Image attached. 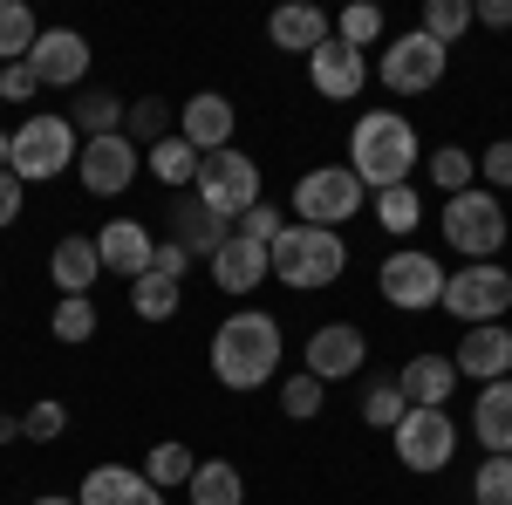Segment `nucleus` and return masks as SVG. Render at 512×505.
I'll return each instance as SVG.
<instances>
[{"label":"nucleus","mask_w":512,"mask_h":505,"mask_svg":"<svg viewBox=\"0 0 512 505\" xmlns=\"http://www.w3.org/2000/svg\"><path fill=\"white\" fill-rule=\"evenodd\" d=\"M424 164V144H417V123L403 117V110H362L349 130V171L376 192H396V185H410V171Z\"/></svg>","instance_id":"1"},{"label":"nucleus","mask_w":512,"mask_h":505,"mask_svg":"<svg viewBox=\"0 0 512 505\" xmlns=\"http://www.w3.org/2000/svg\"><path fill=\"white\" fill-rule=\"evenodd\" d=\"M212 376L226 389H260L280 376V321L267 308H239L212 328Z\"/></svg>","instance_id":"2"},{"label":"nucleus","mask_w":512,"mask_h":505,"mask_svg":"<svg viewBox=\"0 0 512 505\" xmlns=\"http://www.w3.org/2000/svg\"><path fill=\"white\" fill-rule=\"evenodd\" d=\"M274 260V280L294 287V294H315V287H335L349 273V246L342 233H321V226H287V233L267 246Z\"/></svg>","instance_id":"3"},{"label":"nucleus","mask_w":512,"mask_h":505,"mask_svg":"<svg viewBox=\"0 0 512 505\" xmlns=\"http://www.w3.org/2000/svg\"><path fill=\"white\" fill-rule=\"evenodd\" d=\"M512 233V219H506V198L499 192H458V198H444V246L465 260V267H478V260H492L499 246H506Z\"/></svg>","instance_id":"4"},{"label":"nucleus","mask_w":512,"mask_h":505,"mask_svg":"<svg viewBox=\"0 0 512 505\" xmlns=\"http://www.w3.org/2000/svg\"><path fill=\"white\" fill-rule=\"evenodd\" d=\"M76 157H82L76 123L55 117V110H41V117H21V130H14V151H7V171H14L21 185H48V178H62Z\"/></svg>","instance_id":"5"},{"label":"nucleus","mask_w":512,"mask_h":505,"mask_svg":"<svg viewBox=\"0 0 512 505\" xmlns=\"http://www.w3.org/2000/svg\"><path fill=\"white\" fill-rule=\"evenodd\" d=\"M362 205H369V185L355 178L349 164H315V171H301V185H294V226L342 233V219H355Z\"/></svg>","instance_id":"6"},{"label":"nucleus","mask_w":512,"mask_h":505,"mask_svg":"<svg viewBox=\"0 0 512 505\" xmlns=\"http://www.w3.org/2000/svg\"><path fill=\"white\" fill-rule=\"evenodd\" d=\"M192 198L205 205V212H219L226 226H239L253 205H260V164L246 151H212L205 164H198V185H192Z\"/></svg>","instance_id":"7"},{"label":"nucleus","mask_w":512,"mask_h":505,"mask_svg":"<svg viewBox=\"0 0 512 505\" xmlns=\"http://www.w3.org/2000/svg\"><path fill=\"white\" fill-rule=\"evenodd\" d=\"M444 280H451V273L437 267L431 253L396 246L390 260L376 267V294H383L390 308H403V314H431V308H444Z\"/></svg>","instance_id":"8"},{"label":"nucleus","mask_w":512,"mask_h":505,"mask_svg":"<svg viewBox=\"0 0 512 505\" xmlns=\"http://www.w3.org/2000/svg\"><path fill=\"white\" fill-rule=\"evenodd\" d=\"M444 69H451V48H437L424 28L396 35L390 48H383V62H376V76H383L390 96H431L437 82H444Z\"/></svg>","instance_id":"9"},{"label":"nucleus","mask_w":512,"mask_h":505,"mask_svg":"<svg viewBox=\"0 0 512 505\" xmlns=\"http://www.w3.org/2000/svg\"><path fill=\"white\" fill-rule=\"evenodd\" d=\"M512 308V273L499 260H478V267H458L444 280V314L465 321V328H485Z\"/></svg>","instance_id":"10"},{"label":"nucleus","mask_w":512,"mask_h":505,"mask_svg":"<svg viewBox=\"0 0 512 505\" xmlns=\"http://www.w3.org/2000/svg\"><path fill=\"white\" fill-rule=\"evenodd\" d=\"M396 444V465L417 471V478H437V471L458 458V424L444 410H403V424L390 430Z\"/></svg>","instance_id":"11"},{"label":"nucleus","mask_w":512,"mask_h":505,"mask_svg":"<svg viewBox=\"0 0 512 505\" xmlns=\"http://www.w3.org/2000/svg\"><path fill=\"white\" fill-rule=\"evenodd\" d=\"M144 171V151L130 144V137H89L82 144V157H76V178H82V192L89 198H117V192H130V178Z\"/></svg>","instance_id":"12"},{"label":"nucleus","mask_w":512,"mask_h":505,"mask_svg":"<svg viewBox=\"0 0 512 505\" xmlns=\"http://www.w3.org/2000/svg\"><path fill=\"white\" fill-rule=\"evenodd\" d=\"M362 362H369V335L355 328V321H321L315 335H308V376H321V383H349V376H362Z\"/></svg>","instance_id":"13"},{"label":"nucleus","mask_w":512,"mask_h":505,"mask_svg":"<svg viewBox=\"0 0 512 505\" xmlns=\"http://www.w3.org/2000/svg\"><path fill=\"white\" fill-rule=\"evenodd\" d=\"M308 82H315V96H328V103H355L362 82H369V55L349 48V41H321L315 55H308Z\"/></svg>","instance_id":"14"},{"label":"nucleus","mask_w":512,"mask_h":505,"mask_svg":"<svg viewBox=\"0 0 512 505\" xmlns=\"http://www.w3.org/2000/svg\"><path fill=\"white\" fill-rule=\"evenodd\" d=\"M233 123H239V110L219 89H198L192 103H185V117H178V137H185L198 157H212V151H233Z\"/></svg>","instance_id":"15"},{"label":"nucleus","mask_w":512,"mask_h":505,"mask_svg":"<svg viewBox=\"0 0 512 505\" xmlns=\"http://www.w3.org/2000/svg\"><path fill=\"white\" fill-rule=\"evenodd\" d=\"M28 62H35L41 89H76V82L89 76V41H82L76 28H41Z\"/></svg>","instance_id":"16"},{"label":"nucleus","mask_w":512,"mask_h":505,"mask_svg":"<svg viewBox=\"0 0 512 505\" xmlns=\"http://www.w3.org/2000/svg\"><path fill=\"white\" fill-rule=\"evenodd\" d=\"M96 253H103V273H123L130 287L151 273V260H158V239L144 233L137 219H110L103 233H96Z\"/></svg>","instance_id":"17"},{"label":"nucleus","mask_w":512,"mask_h":505,"mask_svg":"<svg viewBox=\"0 0 512 505\" xmlns=\"http://www.w3.org/2000/svg\"><path fill=\"white\" fill-rule=\"evenodd\" d=\"M458 376H472V383H506L512 376V328L499 321H485V328H465V342H458Z\"/></svg>","instance_id":"18"},{"label":"nucleus","mask_w":512,"mask_h":505,"mask_svg":"<svg viewBox=\"0 0 512 505\" xmlns=\"http://www.w3.org/2000/svg\"><path fill=\"white\" fill-rule=\"evenodd\" d=\"M212 280H219V294H253L260 280H274V260H267V246H260V239L233 233L219 253H212Z\"/></svg>","instance_id":"19"},{"label":"nucleus","mask_w":512,"mask_h":505,"mask_svg":"<svg viewBox=\"0 0 512 505\" xmlns=\"http://www.w3.org/2000/svg\"><path fill=\"white\" fill-rule=\"evenodd\" d=\"M396 389H403L410 410H444L451 389H458V362H451V355H410L403 376H396Z\"/></svg>","instance_id":"20"},{"label":"nucleus","mask_w":512,"mask_h":505,"mask_svg":"<svg viewBox=\"0 0 512 505\" xmlns=\"http://www.w3.org/2000/svg\"><path fill=\"white\" fill-rule=\"evenodd\" d=\"M82 505H164V492L144 478V471H130V465H96L89 478H82Z\"/></svg>","instance_id":"21"},{"label":"nucleus","mask_w":512,"mask_h":505,"mask_svg":"<svg viewBox=\"0 0 512 505\" xmlns=\"http://www.w3.org/2000/svg\"><path fill=\"white\" fill-rule=\"evenodd\" d=\"M48 280H55L62 294H89V287L103 280V253H96V233H69V239H55V253H48Z\"/></svg>","instance_id":"22"},{"label":"nucleus","mask_w":512,"mask_h":505,"mask_svg":"<svg viewBox=\"0 0 512 505\" xmlns=\"http://www.w3.org/2000/svg\"><path fill=\"white\" fill-rule=\"evenodd\" d=\"M226 239H233V226H226L219 212H205L198 198H178V205H171V246H185L192 260H212Z\"/></svg>","instance_id":"23"},{"label":"nucleus","mask_w":512,"mask_h":505,"mask_svg":"<svg viewBox=\"0 0 512 505\" xmlns=\"http://www.w3.org/2000/svg\"><path fill=\"white\" fill-rule=\"evenodd\" d=\"M472 437L485 444V458H512V376L485 383L472 403Z\"/></svg>","instance_id":"24"},{"label":"nucleus","mask_w":512,"mask_h":505,"mask_svg":"<svg viewBox=\"0 0 512 505\" xmlns=\"http://www.w3.org/2000/svg\"><path fill=\"white\" fill-rule=\"evenodd\" d=\"M267 35H274V48H287V55H315L321 41H335V21L321 14V7H274V21H267Z\"/></svg>","instance_id":"25"},{"label":"nucleus","mask_w":512,"mask_h":505,"mask_svg":"<svg viewBox=\"0 0 512 505\" xmlns=\"http://www.w3.org/2000/svg\"><path fill=\"white\" fill-rule=\"evenodd\" d=\"M185 499L192 505H246V478H239V465H226V458H205V465L192 471V485H185Z\"/></svg>","instance_id":"26"},{"label":"nucleus","mask_w":512,"mask_h":505,"mask_svg":"<svg viewBox=\"0 0 512 505\" xmlns=\"http://www.w3.org/2000/svg\"><path fill=\"white\" fill-rule=\"evenodd\" d=\"M198 164H205V157H198L192 144L178 137V130L164 137L158 151H144V171H151L158 185H171V192H185V185H198Z\"/></svg>","instance_id":"27"},{"label":"nucleus","mask_w":512,"mask_h":505,"mask_svg":"<svg viewBox=\"0 0 512 505\" xmlns=\"http://www.w3.org/2000/svg\"><path fill=\"white\" fill-rule=\"evenodd\" d=\"M171 130H178V123H171V103H164V96H137L130 117H123V137H130L137 151H158Z\"/></svg>","instance_id":"28"},{"label":"nucleus","mask_w":512,"mask_h":505,"mask_svg":"<svg viewBox=\"0 0 512 505\" xmlns=\"http://www.w3.org/2000/svg\"><path fill=\"white\" fill-rule=\"evenodd\" d=\"M123 117H130V110H123L110 89H82V96H76V117H69V123L82 130V144H89V137H117Z\"/></svg>","instance_id":"29"},{"label":"nucleus","mask_w":512,"mask_h":505,"mask_svg":"<svg viewBox=\"0 0 512 505\" xmlns=\"http://www.w3.org/2000/svg\"><path fill=\"white\" fill-rule=\"evenodd\" d=\"M192 444H178V437H164V444H151V458H144V478L158 485V492H178V485H192Z\"/></svg>","instance_id":"30"},{"label":"nucleus","mask_w":512,"mask_h":505,"mask_svg":"<svg viewBox=\"0 0 512 505\" xmlns=\"http://www.w3.org/2000/svg\"><path fill=\"white\" fill-rule=\"evenodd\" d=\"M35 14H28V0H0V62H28L35 55Z\"/></svg>","instance_id":"31"},{"label":"nucleus","mask_w":512,"mask_h":505,"mask_svg":"<svg viewBox=\"0 0 512 505\" xmlns=\"http://www.w3.org/2000/svg\"><path fill=\"white\" fill-rule=\"evenodd\" d=\"M424 171H431V185L444 198H458V192H472V178H478V157L465 151V144H444V151L424 157Z\"/></svg>","instance_id":"32"},{"label":"nucleus","mask_w":512,"mask_h":505,"mask_svg":"<svg viewBox=\"0 0 512 505\" xmlns=\"http://www.w3.org/2000/svg\"><path fill=\"white\" fill-rule=\"evenodd\" d=\"M376 226L396 239H410L417 226H424V198H417V185H396V192H376Z\"/></svg>","instance_id":"33"},{"label":"nucleus","mask_w":512,"mask_h":505,"mask_svg":"<svg viewBox=\"0 0 512 505\" xmlns=\"http://www.w3.org/2000/svg\"><path fill=\"white\" fill-rule=\"evenodd\" d=\"M383 28H390V21H383V7H376V0H349V7L335 14V41H349V48H376Z\"/></svg>","instance_id":"34"},{"label":"nucleus","mask_w":512,"mask_h":505,"mask_svg":"<svg viewBox=\"0 0 512 505\" xmlns=\"http://www.w3.org/2000/svg\"><path fill=\"white\" fill-rule=\"evenodd\" d=\"M478 21V7L472 0H431L424 7V35L437 41V48H451V41H465V28Z\"/></svg>","instance_id":"35"},{"label":"nucleus","mask_w":512,"mask_h":505,"mask_svg":"<svg viewBox=\"0 0 512 505\" xmlns=\"http://www.w3.org/2000/svg\"><path fill=\"white\" fill-rule=\"evenodd\" d=\"M130 308L144 314V321H171V314H178V280H164V273H144V280L130 287Z\"/></svg>","instance_id":"36"},{"label":"nucleus","mask_w":512,"mask_h":505,"mask_svg":"<svg viewBox=\"0 0 512 505\" xmlns=\"http://www.w3.org/2000/svg\"><path fill=\"white\" fill-rule=\"evenodd\" d=\"M48 328H55V342H89V335H96V301H89V294H62Z\"/></svg>","instance_id":"37"},{"label":"nucleus","mask_w":512,"mask_h":505,"mask_svg":"<svg viewBox=\"0 0 512 505\" xmlns=\"http://www.w3.org/2000/svg\"><path fill=\"white\" fill-rule=\"evenodd\" d=\"M321 403H328V383H321V376H308V369L280 383V410H287L294 424H308V417H321Z\"/></svg>","instance_id":"38"},{"label":"nucleus","mask_w":512,"mask_h":505,"mask_svg":"<svg viewBox=\"0 0 512 505\" xmlns=\"http://www.w3.org/2000/svg\"><path fill=\"white\" fill-rule=\"evenodd\" d=\"M403 410H410V403H403V389H396V376H390V383H369V396H362V424L396 430V424H403Z\"/></svg>","instance_id":"39"},{"label":"nucleus","mask_w":512,"mask_h":505,"mask_svg":"<svg viewBox=\"0 0 512 505\" xmlns=\"http://www.w3.org/2000/svg\"><path fill=\"white\" fill-rule=\"evenodd\" d=\"M62 430H69V410H62L55 396H41V403H28V417H21V437H28V444H55Z\"/></svg>","instance_id":"40"},{"label":"nucleus","mask_w":512,"mask_h":505,"mask_svg":"<svg viewBox=\"0 0 512 505\" xmlns=\"http://www.w3.org/2000/svg\"><path fill=\"white\" fill-rule=\"evenodd\" d=\"M472 505H512V458H485V465H478Z\"/></svg>","instance_id":"41"},{"label":"nucleus","mask_w":512,"mask_h":505,"mask_svg":"<svg viewBox=\"0 0 512 505\" xmlns=\"http://www.w3.org/2000/svg\"><path fill=\"white\" fill-rule=\"evenodd\" d=\"M233 233H246V239H260V246H274V239L287 233V212H280V205H267V198H260V205H253V212H246V219H239Z\"/></svg>","instance_id":"42"},{"label":"nucleus","mask_w":512,"mask_h":505,"mask_svg":"<svg viewBox=\"0 0 512 505\" xmlns=\"http://www.w3.org/2000/svg\"><path fill=\"white\" fill-rule=\"evenodd\" d=\"M478 178H485L492 192H512V137H499L492 151L478 157Z\"/></svg>","instance_id":"43"},{"label":"nucleus","mask_w":512,"mask_h":505,"mask_svg":"<svg viewBox=\"0 0 512 505\" xmlns=\"http://www.w3.org/2000/svg\"><path fill=\"white\" fill-rule=\"evenodd\" d=\"M35 89H41L35 62H7V69H0V96H7V103H28Z\"/></svg>","instance_id":"44"},{"label":"nucleus","mask_w":512,"mask_h":505,"mask_svg":"<svg viewBox=\"0 0 512 505\" xmlns=\"http://www.w3.org/2000/svg\"><path fill=\"white\" fill-rule=\"evenodd\" d=\"M185 267H192V253H185V246H171V239H158V260H151V273H164V280H178V287H185Z\"/></svg>","instance_id":"45"},{"label":"nucleus","mask_w":512,"mask_h":505,"mask_svg":"<svg viewBox=\"0 0 512 505\" xmlns=\"http://www.w3.org/2000/svg\"><path fill=\"white\" fill-rule=\"evenodd\" d=\"M21 192H28V185H21L14 171H0V226H14V219H21Z\"/></svg>","instance_id":"46"},{"label":"nucleus","mask_w":512,"mask_h":505,"mask_svg":"<svg viewBox=\"0 0 512 505\" xmlns=\"http://www.w3.org/2000/svg\"><path fill=\"white\" fill-rule=\"evenodd\" d=\"M478 21L485 28H512V0H478Z\"/></svg>","instance_id":"47"},{"label":"nucleus","mask_w":512,"mask_h":505,"mask_svg":"<svg viewBox=\"0 0 512 505\" xmlns=\"http://www.w3.org/2000/svg\"><path fill=\"white\" fill-rule=\"evenodd\" d=\"M21 437V417H0V444H14Z\"/></svg>","instance_id":"48"},{"label":"nucleus","mask_w":512,"mask_h":505,"mask_svg":"<svg viewBox=\"0 0 512 505\" xmlns=\"http://www.w3.org/2000/svg\"><path fill=\"white\" fill-rule=\"evenodd\" d=\"M7 151H14V130H0V171H7Z\"/></svg>","instance_id":"49"},{"label":"nucleus","mask_w":512,"mask_h":505,"mask_svg":"<svg viewBox=\"0 0 512 505\" xmlns=\"http://www.w3.org/2000/svg\"><path fill=\"white\" fill-rule=\"evenodd\" d=\"M35 505H82V499H62V492H41Z\"/></svg>","instance_id":"50"}]
</instances>
